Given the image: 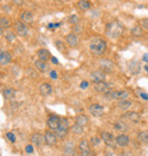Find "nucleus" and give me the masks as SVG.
Segmentation results:
<instances>
[{
  "mask_svg": "<svg viewBox=\"0 0 148 156\" xmlns=\"http://www.w3.org/2000/svg\"><path fill=\"white\" fill-rule=\"evenodd\" d=\"M115 141H116V145L120 146V147H125V146H128V144H129L130 138H129L128 134L121 133V134H119V136L115 138Z\"/></svg>",
  "mask_w": 148,
  "mask_h": 156,
  "instance_id": "nucleus-13",
  "label": "nucleus"
},
{
  "mask_svg": "<svg viewBox=\"0 0 148 156\" xmlns=\"http://www.w3.org/2000/svg\"><path fill=\"white\" fill-rule=\"evenodd\" d=\"M100 138L104 140V143L109 146V147H114L115 146V138H114V136L112 134L111 132H107V131H102L100 133Z\"/></svg>",
  "mask_w": 148,
  "mask_h": 156,
  "instance_id": "nucleus-8",
  "label": "nucleus"
},
{
  "mask_svg": "<svg viewBox=\"0 0 148 156\" xmlns=\"http://www.w3.org/2000/svg\"><path fill=\"white\" fill-rule=\"evenodd\" d=\"M68 130H70V127H68V122L67 120L65 119H61V122H59V125L57 128V130L55 131L56 136L58 138H65L66 134H67Z\"/></svg>",
  "mask_w": 148,
  "mask_h": 156,
  "instance_id": "nucleus-3",
  "label": "nucleus"
},
{
  "mask_svg": "<svg viewBox=\"0 0 148 156\" xmlns=\"http://www.w3.org/2000/svg\"><path fill=\"white\" fill-rule=\"evenodd\" d=\"M78 7H79L81 10H88V9H90L91 2L89 0H79Z\"/></svg>",
  "mask_w": 148,
  "mask_h": 156,
  "instance_id": "nucleus-25",
  "label": "nucleus"
},
{
  "mask_svg": "<svg viewBox=\"0 0 148 156\" xmlns=\"http://www.w3.org/2000/svg\"><path fill=\"white\" fill-rule=\"evenodd\" d=\"M138 139L142 144H148V131H142L138 134Z\"/></svg>",
  "mask_w": 148,
  "mask_h": 156,
  "instance_id": "nucleus-29",
  "label": "nucleus"
},
{
  "mask_svg": "<svg viewBox=\"0 0 148 156\" xmlns=\"http://www.w3.org/2000/svg\"><path fill=\"white\" fill-rule=\"evenodd\" d=\"M140 96H141V97H142L144 99H146V100H148V95H146V93H140Z\"/></svg>",
  "mask_w": 148,
  "mask_h": 156,
  "instance_id": "nucleus-44",
  "label": "nucleus"
},
{
  "mask_svg": "<svg viewBox=\"0 0 148 156\" xmlns=\"http://www.w3.org/2000/svg\"><path fill=\"white\" fill-rule=\"evenodd\" d=\"M79 150L81 153V156H89L91 154L90 152V144L87 139H82L79 144Z\"/></svg>",
  "mask_w": 148,
  "mask_h": 156,
  "instance_id": "nucleus-7",
  "label": "nucleus"
},
{
  "mask_svg": "<svg viewBox=\"0 0 148 156\" xmlns=\"http://www.w3.org/2000/svg\"><path fill=\"white\" fill-rule=\"evenodd\" d=\"M5 37H6V40L8 41V42H13V41H15V39H16V35H15V33H14V32H11V31L7 32Z\"/></svg>",
  "mask_w": 148,
  "mask_h": 156,
  "instance_id": "nucleus-32",
  "label": "nucleus"
},
{
  "mask_svg": "<svg viewBox=\"0 0 148 156\" xmlns=\"http://www.w3.org/2000/svg\"><path fill=\"white\" fill-rule=\"evenodd\" d=\"M34 65H35V67L39 69L40 72H47V71H48V69H49L48 64L46 63V62H43V60H40V59L35 60Z\"/></svg>",
  "mask_w": 148,
  "mask_h": 156,
  "instance_id": "nucleus-24",
  "label": "nucleus"
},
{
  "mask_svg": "<svg viewBox=\"0 0 148 156\" xmlns=\"http://www.w3.org/2000/svg\"><path fill=\"white\" fill-rule=\"evenodd\" d=\"M106 48H107L106 41L100 39V38L92 39L90 46H89V49H90L91 54H92V55H96V56L102 55L104 52H106Z\"/></svg>",
  "mask_w": 148,
  "mask_h": 156,
  "instance_id": "nucleus-1",
  "label": "nucleus"
},
{
  "mask_svg": "<svg viewBox=\"0 0 148 156\" xmlns=\"http://www.w3.org/2000/svg\"><path fill=\"white\" fill-rule=\"evenodd\" d=\"M13 1H14L16 5H22L23 4V0H13Z\"/></svg>",
  "mask_w": 148,
  "mask_h": 156,
  "instance_id": "nucleus-45",
  "label": "nucleus"
},
{
  "mask_svg": "<svg viewBox=\"0 0 148 156\" xmlns=\"http://www.w3.org/2000/svg\"><path fill=\"white\" fill-rule=\"evenodd\" d=\"M80 87L82 88V89L88 88V87H89V82H88V81H82V82H81V84H80Z\"/></svg>",
  "mask_w": 148,
  "mask_h": 156,
  "instance_id": "nucleus-41",
  "label": "nucleus"
},
{
  "mask_svg": "<svg viewBox=\"0 0 148 156\" xmlns=\"http://www.w3.org/2000/svg\"><path fill=\"white\" fill-rule=\"evenodd\" d=\"M80 21V17L78 15H71L70 17H68V22L71 24H73V25H76V24L79 23Z\"/></svg>",
  "mask_w": 148,
  "mask_h": 156,
  "instance_id": "nucleus-33",
  "label": "nucleus"
},
{
  "mask_svg": "<svg viewBox=\"0 0 148 156\" xmlns=\"http://www.w3.org/2000/svg\"><path fill=\"white\" fill-rule=\"evenodd\" d=\"M114 129L115 130H117V131H122V132H124L128 130V125L125 124L124 122L122 121H117L114 123Z\"/></svg>",
  "mask_w": 148,
  "mask_h": 156,
  "instance_id": "nucleus-27",
  "label": "nucleus"
},
{
  "mask_svg": "<svg viewBox=\"0 0 148 156\" xmlns=\"http://www.w3.org/2000/svg\"><path fill=\"white\" fill-rule=\"evenodd\" d=\"M106 33H107V35L109 38L116 39V38H120L122 35L123 28H122V25L117 21H114V22H111V23L107 24V26H106Z\"/></svg>",
  "mask_w": 148,
  "mask_h": 156,
  "instance_id": "nucleus-2",
  "label": "nucleus"
},
{
  "mask_svg": "<svg viewBox=\"0 0 148 156\" xmlns=\"http://www.w3.org/2000/svg\"><path fill=\"white\" fill-rule=\"evenodd\" d=\"M4 31H5V28H4V26L0 24V35L4 34Z\"/></svg>",
  "mask_w": 148,
  "mask_h": 156,
  "instance_id": "nucleus-46",
  "label": "nucleus"
},
{
  "mask_svg": "<svg viewBox=\"0 0 148 156\" xmlns=\"http://www.w3.org/2000/svg\"><path fill=\"white\" fill-rule=\"evenodd\" d=\"M141 26L145 30H147V31H148V18H144V19H142Z\"/></svg>",
  "mask_w": 148,
  "mask_h": 156,
  "instance_id": "nucleus-37",
  "label": "nucleus"
},
{
  "mask_svg": "<svg viewBox=\"0 0 148 156\" xmlns=\"http://www.w3.org/2000/svg\"><path fill=\"white\" fill-rule=\"evenodd\" d=\"M11 62V55L8 52H0V65L5 66Z\"/></svg>",
  "mask_w": 148,
  "mask_h": 156,
  "instance_id": "nucleus-17",
  "label": "nucleus"
},
{
  "mask_svg": "<svg viewBox=\"0 0 148 156\" xmlns=\"http://www.w3.org/2000/svg\"><path fill=\"white\" fill-rule=\"evenodd\" d=\"M39 90H40V93H41V95H43V96H49V95H51V93H52V87H51V84L46 83L45 82V83L40 84Z\"/></svg>",
  "mask_w": 148,
  "mask_h": 156,
  "instance_id": "nucleus-19",
  "label": "nucleus"
},
{
  "mask_svg": "<svg viewBox=\"0 0 148 156\" xmlns=\"http://www.w3.org/2000/svg\"><path fill=\"white\" fill-rule=\"evenodd\" d=\"M71 132L74 133V134H81V133L83 132V127H81V125L75 123L71 128Z\"/></svg>",
  "mask_w": 148,
  "mask_h": 156,
  "instance_id": "nucleus-30",
  "label": "nucleus"
},
{
  "mask_svg": "<svg viewBox=\"0 0 148 156\" xmlns=\"http://www.w3.org/2000/svg\"><path fill=\"white\" fill-rule=\"evenodd\" d=\"M6 137H7L8 140L11 141V143H15V140H16V138H15V134H14L13 132H8L7 134H6Z\"/></svg>",
  "mask_w": 148,
  "mask_h": 156,
  "instance_id": "nucleus-36",
  "label": "nucleus"
},
{
  "mask_svg": "<svg viewBox=\"0 0 148 156\" xmlns=\"http://www.w3.org/2000/svg\"><path fill=\"white\" fill-rule=\"evenodd\" d=\"M99 66L102 69V72H111L114 67V64L112 60L106 59V58H102L99 60Z\"/></svg>",
  "mask_w": 148,
  "mask_h": 156,
  "instance_id": "nucleus-11",
  "label": "nucleus"
},
{
  "mask_svg": "<svg viewBox=\"0 0 148 156\" xmlns=\"http://www.w3.org/2000/svg\"><path fill=\"white\" fill-rule=\"evenodd\" d=\"M90 79H91V81H93L95 83L105 81L106 74H105V72H102V71H95V72H92L90 74Z\"/></svg>",
  "mask_w": 148,
  "mask_h": 156,
  "instance_id": "nucleus-12",
  "label": "nucleus"
},
{
  "mask_svg": "<svg viewBox=\"0 0 148 156\" xmlns=\"http://www.w3.org/2000/svg\"><path fill=\"white\" fill-rule=\"evenodd\" d=\"M25 150H26V153H28V154L33 153V146H32V145H28V146L25 147Z\"/></svg>",
  "mask_w": 148,
  "mask_h": 156,
  "instance_id": "nucleus-38",
  "label": "nucleus"
},
{
  "mask_svg": "<svg viewBox=\"0 0 148 156\" xmlns=\"http://www.w3.org/2000/svg\"><path fill=\"white\" fill-rule=\"evenodd\" d=\"M106 95H107L109 98H114L117 99V100H123V99H126L129 93H126L125 90H117V91H106Z\"/></svg>",
  "mask_w": 148,
  "mask_h": 156,
  "instance_id": "nucleus-5",
  "label": "nucleus"
},
{
  "mask_svg": "<svg viewBox=\"0 0 148 156\" xmlns=\"http://www.w3.org/2000/svg\"><path fill=\"white\" fill-rule=\"evenodd\" d=\"M123 117L128 119L129 121L133 122V123H139L140 122V115L137 112H128L123 115Z\"/></svg>",
  "mask_w": 148,
  "mask_h": 156,
  "instance_id": "nucleus-18",
  "label": "nucleus"
},
{
  "mask_svg": "<svg viewBox=\"0 0 148 156\" xmlns=\"http://www.w3.org/2000/svg\"><path fill=\"white\" fill-rule=\"evenodd\" d=\"M89 156H96V155H95V154H92V153H91V154H90V155H89Z\"/></svg>",
  "mask_w": 148,
  "mask_h": 156,
  "instance_id": "nucleus-49",
  "label": "nucleus"
},
{
  "mask_svg": "<svg viewBox=\"0 0 148 156\" xmlns=\"http://www.w3.org/2000/svg\"><path fill=\"white\" fill-rule=\"evenodd\" d=\"M117 105H119V107L122 110H128L131 107L132 103H131L130 100H128V99H123V100H120Z\"/></svg>",
  "mask_w": 148,
  "mask_h": 156,
  "instance_id": "nucleus-26",
  "label": "nucleus"
},
{
  "mask_svg": "<svg viewBox=\"0 0 148 156\" xmlns=\"http://www.w3.org/2000/svg\"><path fill=\"white\" fill-rule=\"evenodd\" d=\"M50 78H52V79H57V72L56 71H50Z\"/></svg>",
  "mask_w": 148,
  "mask_h": 156,
  "instance_id": "nucleus-43",
  "label": "nucleus"
},
{
  "mask_svg": "<svg viewBox=\"0 0 148 156\" xmlns=\"http://www.w3.org/2000/svg\"><path fill=\"white\" fill-rule=\"evenodd\" d=\"M65 40H66L68 46L71 47H76L79 45V38H78V35L74 34V33H70V34L66 35Z\"/></svg>",
  "mask_w": 148,
  "mask_h": 156,
  "instance_id": "nucleus-16",
  "label": "nucleus"
},
{
  "mask_svg": "<svg viewBox=\"0 0 148 156\" xmlns=\"http://www.w3.org/2000/svg\"><path fill=\"white\" fill-rule=\"evenodd\" d=\"M74 152H75V147H74L73 143H67L64 147V156H73Z\"/></svg>",
  "mask_w": 148,
  "mask_h": 156,
  "instance_id": "nucleus-22",
  "label": "nucleus"
},
{
  "mask_svg": "<svg viewBox=\"0 0 148 156\" xmlns=\"http://www.w3.org/2000/svg\"><path fill=\"white\" fill-rule=\"evenodd\" d=\"M14 28H15V31H16V33L19 37H26L28 33V26L25 25V23H23V22H16L15 25H14Z\"/></svg>",
  "mask_w": 148,
  "mask_h": 156,
  "instance_id": "nucleus-9",
  "label": "nucleus"
},
{
  "mask_svg": "<svg viewBox=\"0 0 148 156\" xmlns=\"http://www.w3.org/2000/svg\"><path fill=\"white\" fill-rule=\"evenodd\" d=\"M45 144L48 146H55L57 144V137L56 133L54 132L52 130H47L45 132Z\"/></svg>",
  "mask_w": 148,
  "mask_h": 156,
  "instance_id": "nucleus-4",
  "label": "nucleus"
},
{
  "mask_svg": "<svg viewBox=\"0 0 148 156\" xmlns=\"http://www.w3.org/2000/svg\"><path fill=\"white\" fill-rule=\"evenodd\" d=\"M2 95L6 99H11L14 96H15V90L11 89V88H7V89H4L2 90Z\"/></svg>",
  "mask_w": 148,
  "mask_h": 156,
  "instance_id": "nucleus-28",
  "label": "nucleus"
},
{
  "mask_svg": "<svg viewBox=\"0 0 148 156\" xmlns=\"http://www.w3.org/2000/svg\"><path fill=\"white\" fill-rule=\"evenodd\" d=\"M21 22L23 23H32L33 22V14L30 10H25L21 14Z\"/></svg>",
  "mask_w": 148,
  "mask_h": 156,
  "instance_id": "nucleus-21",
  "label": "nucleus"
},
{
  "mask_svg": "<svg viewBox=\"0 0 148 156\" xmlns=\"http://www.w3.org/2000/svg\"><path fill=\"white\" fill-rule=\"evenodd\" d=\"M132 34H133V37H136V38H140V37H142V34H144L142 29L140 26H135V28L132 29Z\"/></svg>",
  "mask_w": 148,
  "mask_h": 156,
  "instance_id": "nucleus-31",
  "label": "nucleus"
},
{
  "mask_svg": "<svg viewBox=\"0 0 148 156\" xmlns=\"http://www.w3.org/2000/svg\"><path fill=\"white\" fill-rule=\"evenodd\" d=\"M75 123L79 124V125H81V127H85V125L89 123V119H88V116L81 114V115L76 116V119H75Z\"/></svg>",
  "mask_w": 148,
  "mask_h": 156,
  "instance_id": "nucleus-23",
  "label": "nucleus"
},
{
  "mask_svg": "<svg viewBox=\"0 0 148 156\" xmlns=\"http://www.w3.org/2000/svg\"><path fill=\"white\" fill-rule=\"evenodd\" d=\"M59 122H61V117H58L57 115H51L48 117L47 124H48L49 129H51L52 131H56L58 125H59Z\"/></svg>",
  "mask_w": 148,
  "mask_h": 156,
  "instance_id": "nucleus-10",
  "label": "nucleus"
},
{
  "mask_svg": "<svg viewBox=\"0 0 148 156\" xmlns=\"http://www.w3.org/2000/svg\"><path fill=\"white\" fill-rule=\"evenodd\" d=\"M100 140H102V138H99V137H96V136H95V137L91 138L90 143L92 146H98V145L100 144Z\"/></svg>",
  "mask_w": 148,
  "mask_h": 156,
  "instance_id": "nucleus-35",
  "label": "nucleus"
},
{
  "mask_svg": "<svg viewBox=\"0 0 148 156\" xmlns=\"http://www.w3.org/2000/svg\"><path fill=\"white\" fill-rule=\"evenodd\" d=\"M142 59H144L145 62H148V55H147V54H145V55H144V57H142Z\"/></svg>",
  "mask_w": 148,
  "mask_h": 156,
  "instance_id": "nucleus-48",
  "label": "nucleus"
},
{
  "mask_svg": "<svg viewBox=\"0 0 148 156\" xmlns=\"http://www.w3.org/2000/svg\"><path fill=\"white\" fill-rule=\"evenodd\" d=\"M51 62H52V63H54V64H57V63H58V60H57V58L52 57V56H51Z\"/></svg>",
  "mask_w": 148,
  "mask_h": 156,
  "instance_id": "nucleus-47",
  "label": "nucleus"
},
{
  "mask_svg": "<svg viewBox=\"0 0 148 156\" xmlns=\"http://www.w3.org/2000/svg\"><path fill=\"white\" fill-rule=\"evenodd\" d=\"M89 113H90L92 116H95V117H100V116L104 115V107H102V105L99 104H92L89 106Z\"/></svg>",
  "mask_w": 148,
  "mask_h": 156,
  "instance_id": "nucleus-6",
  "label": "nucleus"
},
{
  "mask_svg": "<svg viewBox=\"0 0 148 156\" xmlns=\"http://www.w3.org/2000/svg\"><path fill=\"white\" fill-rule=\"evenodd\" d=\"M73 32H74V34H75V33H80V32H82V29H81L80 26L74 25V26H73Z\"/></svg>",
  "mask_w": 148,
  "mask_h": 156,
  "instance_id": "nucleus-40",
  "label": "nucleus"
},
{
  "mask_svg": "<svg viewBox=\"0 0 148 156\" xmlns=\"http://www.w3.org/2000/svg\"><path fill=\"white\" fill-rule=\"evenodd\" d=\"M28 72L30 73V74H28L30 76H32V78H37V74H35V72H34L33 69H28Z\"/></svg>",
  "mask_w": 148,
  "mask_h": 156,
  "instance_id": "nucleus-42",
  "label": "nucleus"
},
{
  "mask_svg": "<svg viewBox=\"0 0 148 156\" xmlns=\"http://www.w3.org/2000/svg\"><path fill=\"white\" fill-rule=\"evenodd\" d=\"M56 46L59 50H64V45H63L62 41H56Z\"/></svg>",
  "mask_w": 148,
  "mask_h": 156,
  "instance_id": "nucleus-39",
  "label": "nucleus"
},
{
  "mask_svg": "<svg viewBox=\"0 0 148 156\" xmlns=\"http://www.w3.org/2000/svg\"><path fill=\"white\" fill-rule=\"evenodd\" d=\"M37 55H38V57H39L40 60H43V62H47L49 58H51V55L49 50H47V49H39L38 52H37Z\"/></svg>",
  "mask_w": 148,
  "mask_h": 156,
  "instance_id": "nucleus-20",
  "label": "nucleus"
},
{
  "mask_svg": "<svg viewBox=\"0 0 148 156\" xmlns=\"http://www.w3.org/2000/svg\"><path fill=\"white\" fill-rule=\"evenodd\" d=\"M0 24L4 26V28H9L10 26V22H9V19L7 17H1L0 18Z\"/></svg>",
  "mask_w": 148,
  "mask_h": 156,
  "instance_id": "nucleus-34",
  "label": "nucleus"
},
{
  "mask_svg": "<svg viewBox=\"0 0 148 156\" xmlns=\"http://www.w3.org/2000/svg\"><path fill=\"white\" fill-rule=\"evenodd\" d=\"M111 87V84L106 81H102V82H97L93 86V89L96 90L97 93H106L108 91V89Z\"/></svg>",
  "mask_w": 148,
  "mask_h": 156,
  "instance_id": "nucleus-15",
  "label": "nucleus"
},
{
  "mask_svg": "<svg viewBox=\"0 0 148 156\" xmlns=\"http://www.w3.org/2000/svg\"><path fill=\"white\" fill-rule=\"evenodd\" d=\"M31 140H32L33 145L38 146V147H41L42 145L45 144V136H42V134H41V133H39V132H35V133H33V134H32Z\"/></svg>",
  "mask_w": 148,
  "mask_h": 156,
  "instance_id": "nucleus-14",
  "label": "nucleus"
}]
</instances>
